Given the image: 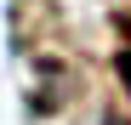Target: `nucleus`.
I'll use <instances>...</instances> for the list:
<instances>
[{
	"label": "nucleus",
	"mask_w": 131,
	"mask_h": 125,
	"mask_svg": "<svg viewBox=\"0 0 131 125\" xmlns=\"http://www.w3.org/2000/svg\"><path fill=\"white\" fill-rule=\"evenodd\" d=\"M120 74H125V91H131V51H120Z\"/></svg>",
	"instance_id": "1"
}]
</instances>
